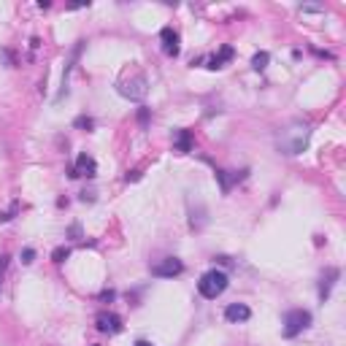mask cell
Segmentation results:
<instances>
[{"label": "cell", "mask_w": 346, "mask_h": 346, "mask_svg": "<svg viewBox=\"0 0 346 346\" xmlns=\"http://www.w3.org/2000/svg\"><path fill=\"white\" fill-rule=\"evenodd\" d=\"M181 273H184V263L179 257H165L162 263L152 265V276H157V279H173V276Z\"/></svg>", "instance_id": "obj_6"}, {"label": "cell", "mask_w": 346, "mask_h": 346, "mask_svg": "<svg viewBox=\"0 0 346 346\" xmlns=\"http://www.w3.org/2000/svg\"><path fill=\"white\" fill-rule=\"evenodd\" d=\"M138 125H141V127L149 125V108H146V106L138 108Z\"/></svg>", "instance_id": "obj_17"}, {"label": "cell", "mask_w": 346, "mask_h": 346, "mask_svg": "<svg viewBox=\"0 0 346 346\" xmlns=\"http://www.w3.org/2000/svg\"><path fill=\"white\" fill-rule=\"evenodd\" d=\"M227 287H230V276L224 271H216V268L214 271H206L200 276V281H197V292H200L206 300H216Z\"/></svg>", "instance_id": "obj_2"}, {"label": "cell", "mask_w": 346, "mask_h": 346, "mask_svg": "<svg viewBox=\"0 0 346 346\" xmlns=\"http://www.w3.org/2000/svg\"><path fill=\"white\" fill-rule=\"evenodd\" d=\"M233 54H236V51H233V46H222V49H219V54H214V57L206 60V63H209L206 68H211V71H219V68H222L224 63H230V60H233Z\"/></svg>", "instance_id": "obj_12"}, {"label": "cell", "mask_w": 346, "mask_h": 346, "mask_svg": "<svg viewBox=\"0 0 346 346\" xmlns=\"http://www.w3.org/2000/svg\"><path fill=\"white\" fill-rule=\"evenodd\" d=\"M141 179V170H127V176H125V181H138Z\"/></svg>", "instance_id": "obj_23"}, {"label": "cell", "mask_w": 346, "mask_h": 346, "mask_svg": "<svg viewBox=\"0 0 346 346\" xmlns=\"http://www.w3.org/2000/svg\"><path fill=\"white\" fill-rule=\"evenodd\" d=\"M8 254H0V281H3V273H6V268H8Z\"/></svg>", "instance_id": "obj_21"}, {"label": "cell", "mask_w": 346, "mask_h": 346, "mask_svg": "<svg viewBox=\"0 0 346 346\" xmlns=\"http://www.w3.org/2000/svg\"><path fill=\"white\" fill-rule=\"evenodd\" d=\"M214 260H216L219 265H233V263H230V257H214Z\"/></svg>", "instance_id": "obj_25"}, {"label": "cell", "mask_w": 346, "mask_h": 346, "mask_svg": "<svg viewBox=\"0 0 346 346\" xmlns=\"http://www.w3.org/2000/svg\"><path fill=\"white\" fill-rule=\"evenodd\" d=\"M73 127L76 130H92L95 127V119L92 117H76L73 119Z\"/></svg>", "instance_id": "obj_15"}, {"label": "cell", "mask_w": 346, "mask_h": 346, "mask_svg": "<svg viewBox=\"0 0 346 346\" xmlns=\"http://www.w3.org/2000/svg\"><path fill=\"white\" fill-rule=\"evenodd\" d=\"M311 325V311L306 308H292L284 314V338H295Z\"/></svg>", "instance_id": "obj_4"}, {"label": "cell", "mask_w": 346, "mask_h": 346, "mask_svg": "<svg viewBox=\"0 0 346 346\" xmlns=\"http://www.w3.org/2000/svg\"><path fill=\"white\" fill-rule=\"evenodd\" d=\"M179 154H187V152H192V133L189 130H179L176 133V146H173Z\"/></svg>", "instance_id": "obj_13"}, {"label": "cell", "mask_w": 346, "mask_h": 346, "mask_svg": "<svg viewBox=\"0 0 346 346\" xmlns=\"http://www.w3.org/2000/svg\"><path fill=\"white\" fill-rule=\"evenodd\" d=\"M71 236H73V238L81 236V227H79V224H73V227H71Z\"/></svg>", "instance_id": "obj_24"}, {"label": "cell", "mask_w": 346, "mask_h": 346, "mask_svg": "<svg viewBox=\"0 0 346 346\" xmlns=\"http://www.w3.org/2000/svg\"><path fill=\"white\" fill-rule=\"evenodd\" d=\"M308 138H311V127L306 122H300V119H295V122L284 125L276 133V146L284 154H300L308 146Z\"/></svg>", "instance_id": "obj_1"}, {"label": "cell", "mask_w": 346, "mask_h": 346, "mask_svg": "<svg viewBox=\"0 0 346 346\" xmlns=\"http://www.w3.org/2000/svg\"><path fill=\"white\" fill-rule=\"evenodd\" d=\"M114 298H117L114 290H103V292H100V300H114Z\"/></svg>", "instance_id": "obj_22"}, {"label": "cell", "mask_w": 346, "mask_h": 346, "mask_svg": "<svg viewBox=\"0 0 346 346\" xmlns=\"http://www.w3.org/2000/svg\"><path fill=\"white\" fill-rule=\"evenodd\" d=\"M268 63H271V54H268V51H257V54L252 57V68H254V71H265Z\"/></svg>", "instance_id": "obj_14"}, {"label": "cell", "mask_w": 346, "mask_h": 346, "mask_svg": "<svg viewBox=\"0 0 346 346\" xmlns=\"http://www.w3.org/2000/svg\"><path fill=\"white\" fill-rule=\"evenodd\" d=\"M246 173H249V170H241V173H233V176H230L227 170L216 168V170H214V176H216V181H219V187H222V195H227L230 189H233V184H236L238 179H246Z\"/></svg>", "instance_id": "obj_10"}, {"label": "cell", "mask_w": 346, "mask_h": 346, "mask_svg": "<svg viewBox=\"0 0 346 346\" xmlns=\"http://www.w3.org/2000/svg\"><path fill=\"white\" fill-rule=\"evenodd\" d=\"M16 211H19V203H11V211H6V214H0V222H8V219H14L16 216Z\"/></svg>", "instance_id": "obj_19"}, {"label": "cell", "mask_w": 346, "mask_h": 346, "mask_svg": "<svg viewBox=\"0 0 346 346\" xmlns=\"http://www.w3.org/2000/svg\"><path fill=\"white\" fill-rule=\"evenodd\" d=\"M135 346H152L149 341H135Z\"/></svg>", "instance_id": "obj_26"}, {"label": "cell", "mask_w": 346, "mask_h": 346, "mask_svg": "<svg viewBox=\"0 0 346 346\" xmlns=\"http://www.w3.org/2000/svg\"><path fill=\"white\" fill-rule=\"evenodd\" d=\"M33 260H36V249H30V246H27V249H22V263H24V265H30Z\"/></svg>", "instance_id": "obj_20"}, {"label": "cell", "mask_w": 346, "mask_h": 346, "mask_svg": "<svg viewBox=\"0 0 346 346\" xmlns=\"http://www.w3.org/2000/svg\"><path fill=\"white\" fill-rule=\"evenodd\" d=\"M117 90L122 98L127 100H143L146 95H149V79H146L143 73H133V76H125V79H119L117 84Z\"/></svg>", "instance_id": "obj_3"}, {"label": "cell", "mask_w": 346, "mask_h": 346, "mask_svg": "<svg viewBox=\"0 0 346 346\" xmlns=\"http://www.w3.org/2000/svg\"><path fill=\"white\" fill-rule=\"evenodd\" d=\"M68 257H71V249L68 246H57L54 252H51V260H54V263H65Z\"/></svg>", "instance_id": "obj_16"}, {"label": "cell", "mask_w": 346, "mask_h": 346, "mask_svg": "<svg viewBox=\"0 0 346 346\" xmlns=\"http://www.w3.org/2000/svg\"><path fill=\"white\" fill-rule=\"evenodd\" d=\"M68 176H71V179H79V176L95 179V176H98V162H95V157H90L86 152H81L79 157H76V165L68 170Z\"/></svg>", "instance_id": "obj_5"}, {"label": "cell", "mask_w": 346, "mask_h": 346, "mask_svg": "<svg viewBox=\"0 0 346 346\" xmlns=\"http://www.w3.org/2000/svg\"><path fill=\"white\" fill-rule=\"evenodd\" d=\"M98 330L100 333H119L122 330V319L117 314H100L98 316Z\"/></svg>", "instance_id": "obj_11"}, {"label": "cell", "mask_w": 346, "mask_h": 346, "mask_svg": "<svg viewBox=\"0 0 346 346\" xmlns=\"http://www.w3.org/2000/svg\"><path fill=\"white\" fill-rule=\"evenodd\" d=\"M338 276H341L338 268H327L322 273V281H319V298H322V303L330 298V290H333V284L338 281Z\"/></svg>", "instance_id": "obj_9"}, {"label": "cell", "mask_w": 346, "mask_h": 346, "mask_svg": "<svg viewBox=\"0 0 346 346\" xmlns=\"http://www.w3.org/2000/svg\"><path fill=\"white\" fill-rule=\"evenodd\" d=\"M160 41H162V51H165L168 57L179 54V33L173 27H162L160 30Z\"/></svg>", "instance_id": "obj_8"}, {"label": "cell", "mask_w": 346, "mask_h": 346, "mask_svg": "<svg viewBox=\"0 0 346 346\" xmlns=\"http://www.w3.org/2000/svg\"><path fill=\"white\" fill-rule=\"evenodd\" d=\"M252 316V308L246 306V303H230L227 308H224V319L233 325H238V322H246V319Z\"/></svg>", "instance_id": "obj_7"}, {"label": "cell", "mask_w": 346, "mask_h": 346, "mask_svg": "<svg viewBox=\"0 0 346 346\" xmlns=\"http://www.w3.org/2000/svg\"><path fill=\"white\" fill-rule=\"evenodd\" d=\"M300 11H306V14H319V11H325V6H319V3H306V6H300Z\"/></svg>", "instance_id": "obj_18"}]
</instances>
